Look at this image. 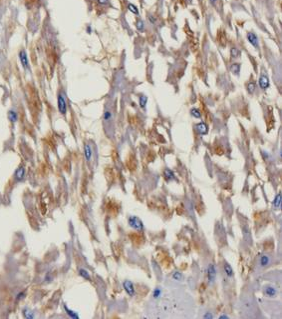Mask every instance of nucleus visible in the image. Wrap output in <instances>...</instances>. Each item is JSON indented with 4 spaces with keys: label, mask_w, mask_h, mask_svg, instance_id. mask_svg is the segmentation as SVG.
I'll return each instance as SVG.
<instances>
[{
    "label": "nucleus",
    "mask_w": 282,
    "mask_h": 319,
    "mask_svg": "<svg viewBox=\"0 0 282 319\" xmlns=\"http://www.w3.org/2000/svg\"><path fill=\"white\" fill-rule=\"evenodd\" d=\"M57 103H58V110L62 115H66L67 113V102L65 99V95L64 93H59L58 98H57Z\"/></svg>",
    "instance_id": "obj_1"
},
{
    "label": "nucleus",
    "mask_w": 282,
    "mask_h": 319,
    "mask_svg": "<svg viewBox=\"0 0 282 319\" xmlns=\"http://www.w3.org/2000/svg\"><path fill=\"white\" fill-rule=\"evenodd\" d=\"M128 222H129V225L131 226L132 228H134L135 230L142 231V230L144 229L143 222H142L138 217H136V216H131V217H129Z\"/></svg>",
    "instance_id": "obj_2"
},
{
    "label": "nucleus",
    "mask_w": 282,
    "mask_h": 319,
    "mask_svg": "<svg viewBox=\"0 0 282 319\" xmlns=\"http://www.w3.org/2000/svg\"><path fill=\"white\" fill-rule=\"evenodd\" d=\"M19 60H20V63H21L22 67H23L25 70H28V69L30 68L27 53H26V51L23 50V49L20 50V52H19Z\"/></svg>",
    "instance_id": "obj_3"
},
{
    "label": "nucleus",
    "mask_w": 282,
    "mask_h": 319,
    "mask_svg": "<svg viewBox=\"0 0 282 319\" xmlns=\"http://www.w3.org/2000/svg\"><path fill=\"white\" fill-rule=\"evenodd\" d=\"M207 275H208V281L210 284H213L215 280V276H217V270L213 264H209L208 268H207Z\"/></svg>",
    "instance_id": "obj_4"
},
{
    "label": "nucleus",
    "mask_w": 282,
    "mask_h": 319,
    "mask_svg": "<svg viewBox=\"0 0 282 319\" xmlns=\"http://www.w3.org/2000/svg\"><path fill=\"white\" fill-rule=\"evenodd\" d=\"M123 287H124L126 292H127L130 296H134V294H135V288H134V284L132 283L131 281L125 280L124 282H123Z\"/></svg>",
    "instance_id": "obj_5"
},
{
    "label": "nucleus",
    "mask_w": 282,
    "mask_h": 319,
    "mask_svg": "<svg viewBox=\"0 0 282 319\" xmlns=\"http://www.w3.org/2000/svg\"><path fill=\"white\" fill-rule=\"evenodd\" d=\"M247 40L249 41V43L253 47H255V48H258L259 47L258 38H257V36L253 32H248L247 33Z\"/></svg>",
    "instance_id": "obj_6"
},
{
    "label": "nucleus",
    "mask_w": 282,
    "mask_h": 319,
    "mask_svg": "<svg viewBox=\"0 0 282 319\" xmlns=\"http://www.w3.org/2000/svg\"><path fill=\"white\" fill-rule=\"evenodd\" d=\"M195 129H196V131L199 133L200 135H204L207 133V130H208V128H207V125L205 124L204 122H199L197 123L196 125H195Z\"/></svg>",
    "instance_id": "obj_7"
},
{
    "label": "nucleus",
    "mask_w": 282,
    "mask_h": 319,
    "mask_svg": "<svg viewBox=\"0 0 282 319\" xmlns=\"http://www.w3.org/2000/svg\"><path fill=\"white\" fill-rule=\"evenodd\" d=\"M259 86H260L261 89L265 90L267 89V88L269 87V80H268V77H267L266 75H261L260 78H259Z\"/></svg>",
    "instance_id": "obj_8"
},
{
    "label": "nucleus",
    "mask_w": 282,
    "mask_h": 319,
    "mask_svg": "<svg viewBox=\"0 0 282 319\" xmlns=\"http://www.w3.org/2000/svg\"><path fill=\"white\" fill-rule=\"evenodd\" d=\"M84 154H85L86 160H87V161H91L92 155H93V151H92V148L89 144H85V146H84Z\"/></svg>",
    "instance_id": "obj_9"
},
{
    "label": "nucleus",
    "mask_w": 282,
    "mask_h": 319,
    "mask_svg": "<svg viewBox=\"0 0 282 319\" xmlns=\"http://www.w3.org/2000/svg\"><path fill=\"white\" fill-rule=\"evenodd\" d=\"M264 293L266 294L268 297H274V296L276 295L277 291L274 287H272V286H266V287H264Z\"/></svg>",
    "instance_id": "obj_10"
},
{
    "label": "nucleus",
    "mask_w": 282,
    "mask_h": 319,
    "mask_svg": "<svg viewBox=\"0 0 282 319\" xmlns=\"http://www.w3.org/2000/svg\"><path fill=\"white\" fill-rule=\"evenodd\" d=\"M24 175H25V168H24V167H19L15 171V178H16V180H18V181L22 180V179H23V177H24Z\"/></svg>",
    "instance_id": "obj_11"
},
{
    "label": "nucleus",
    "mask_w": 282,
    "mask_h": 319,
    "mask_svg": "<svg viewBox=\"0 0 282 319\" xmlns=\"http://www.w3.org/2000/svg\"><path fill=\"white\" fill-rule=\"evenodd\" d=\"M8 119L10 120V122L15 123L18 120V114L15 110H9L8 111Z\"/></svg>",
    "instance_id": "obj_12"
},
{
    "label": "nucleus",
    "mask_w": 282,
    "mask_h": 319,
    "mask_svg": "<svg viewBox=\"0 0 282 319\" xmlns=\"http://www.w3.org/2000/svg\"><path fill=\"white\" fill-rule=\"evenodd\" d=\"M164 177H166V180L172 181V180H174V179H176V176H174V172H172L170 169H168V168H166V169H164Z\"/></svg>",
    "instance_id": "obj_13"
},
{
    "label": "nucleus",
    "mask_w": 282,
    "mask_h": 319,
    "mask_svg": "<svg viewBox=\"0 0 282 319\" xmlns=\"http://www.w3.org/2000/svg\"><path fill=\"white\" fill-rule=\"evenodd\" d=\"M64 309H65L66 313H67L68 315H69V316H70V317H71V318H76V319H78V318H79V315H78V313H77V312L73 311V310H71V309H69V308H68V307H67V306H66V305H64Z\"/></svg>",
    "instance_id": "obj_14"
},
{
    "label": "nucleus",
    "mask_w": 282,
    "mask_h": 319,
    "mask_svg": "<svg viewBox=\"0 0 282 319\" xmlns=\"http://www.w3.org/2000/svg\"><path fill=\"white\" fill-rule=\"evenodd\" d=\"M230 55H231V57L233 59H236L241 55V52H240L239 49L236 48V47H232L231 50H230Z\"/></svg>",
    "instance_id": "obj_15"
},
{
    "label": "nucleus",
    "mask_w": 282,
    "mask_h": 319,
    "mask_svg": "<svg viewBox=\"0 0 282 319\" xmlns=\"http://www.w3.org/2000/svg\"><path fill=\"white\" fill-rule=\"evenodd\" d=\"M269 262H270V259H269L268 256H266V255H262V256L260 257L259 263H260V265L262 267H264V266H266V265H268Z\"/></svg>",
    "instance_id": "obj_16"
},
{
    "label": "nucleus",
    "mask_w": 282,
    "mask_h": 319,
    "mask_svg": "<svg viewBox=\"0 0 282 319\" xmlns=\"http://www.w3.org/2000/svg\"><path fill=\"white\" fill-rule=\"evenodd\" d=\"M224 271H225L226 275H227L228 277L233 276V270H232L231 266H230L228 263H224Z\"/></svg>",
    "instance_id": "obj_17"
},
{
    "label": "nucleus",
    "mask_w": 282,
    "mask_h": 319,
    "mask_svg": "<svg viewBox=\"0 0 282 319\" xmlns=\"http://www.w3.org/2000/svg\"><path fill=\"white\" fill-rule=\"evenodd\" d=\"M230 71H231L233 74H235V75H238L239 72H240V64H238V63H234V64H232L231 67H230Z\"/></svg>",
    "instance_id": "obj_18"
},
{
    "label": "nucleus",
    "mask_w": 282,
    "mask_h": 319,
    "mask_svg": "<svg viewBox=\"0 0 282 319\" xmlns=\"http://www.w3.org/2000/svg\"><path fill=\"white\" fill-rule=\"evenodd\" d=\"M280 203H281V194L279 193V194H277L276 196H275V199L273 200L272 204L275 208H279V207H280Z\"/></svg>",
    "instance_id": "obj_19"
},
{
    "label": "nucleus",
    "mask_w": 282,
    "mask_h": 319,
    "mask_svg": "<svg viewBox=\"0 0 282 319\" xmlns=\"http://www.w3.org/2000/svg\"><path fill=\"white\" fill-rule=\"evenodd\" d=\"M79 274H80V276H82V277H83V278L87 279V280H90V279H91V277H90L89 272H88V271L86 270V269H84V268H81V269H80V270H79Z\"/></svg>",
    "instance_id": "obj_20"
},
{
    "label": "nucleus",
    "mask_w": 282,
    "mask_h": 319,
    "mask_svg": "<svg viewBox=\"0 0 282 319\" xmlns=\"http://www.w3.org/2000/svg\"><path fill=\"white\" fill-rule=\"evenodd\" d=\"M190 114H191V116H193L194 118H200V117H201L200 111H199L197 108H192V109H191V110H190Z\"/></svg>",
    "instance_id": "obj_21"
},
{
    "label": "nucleus",
    "mask_w": 282,
    "mask_h": 319,
    "mask_svg": "<svg viewBox=\"0 0 282 319\" xmlns=\"http://www.w3.org/2000/svg\"><path fill=\"white\" fill-rule=\"evenodd\" d=\"M23 315H24V317L28 318V319L34 318V314H33L32 312L30 311L29 309H28V308H24V309H23Z\"/></svg>",
    "instance_id": "obj_22"
},
{
    "label": "nucleus",
    "mask_w": 282,
    "mask_h": 319,
    "mask_svg": "<svg viewBox=\"0 0 282 319\" xmlns=\"http://www.w3.org/2000/svg\"><path fill=\"white\" fill-rule=\"evenodd\" d=\"M255 88H256V84L254 82H249L247 84V91L249 94H252L255 91Z\"/></svg>",
    "instance_id": "obj_23"
},
{
    "label": "nucleus",
    "mask_w": 282,
    "mask_h": 319,
    "mask_svg": "<svg viewBox=\"0 0 282 319\" xmlns=\"http://www.w3.org/2000/svg\"><path fill=\"white\" fill-rule=\"evenodd\" d=\"M112 119V112L110 110H105L104 112V121L105 122H109Z\"/></svg>",
    "instance_id": "obj_24"
},
{
    "label": "nucleus",
    "mask_w": 282,
    "mask_h": 319,
    "mask_svg": "<svg viewBox=\"0 0 282 319\" xmlns=\"http://www.w3.org/2000/svg\"><path fill=\"white\" fill-rule=\"evenodd\" d=\"M128 9H129L130 11L132 12V13L136 14V15H137V14H139V9H138V8L136 7V6L134 5V4H132V3H129V4H128Z\"/></svg>",
    "instance_id": "obj_25"
},
{
    "label": "nucleus",
    "mask_w": 282,
    "mask_h": 319,
    "mask_svg": "<svg viewBox=\"0 0 282 319\" xmlns=\"http://www.w3.org/2000/svg\"><path fill=\"white\" fill-rule=\"evenodd\" d=\"M147 101H148L147 96H145V95L140 96V106H141L142 108H145L146 104H147Z\"/></svg>",
    "instance_id": "obj_26"
},
{
    "label": "nucleus",
    "mask_w": 282,
    "mask_h": 319,
    "mask_svg": "<svg viewBox=\"0 0 282 319\" xmlns=\"http://www.w3.org/2000/svg\"><path fill=\"white\" fill-rule=\"evenodd\" d=\"M136 25H137V29L139 30V31H141V32L144 31V29H145V24H144L143 20H138Z\"/></svg>",
    "instance_id": "obj_27"
},
{
    "label": "nucleus",
    "mask_w": 282,
    "mask_h": 319,
    "mask_svg": "<svg viewBox=\"0 0 282 319\" xmlns=\"http://www.w3.org/2000/svg\"><path fill=\"white\" fill-rule=\"evenodd\" d=\"M172 278H174V280H182V274L180 272H174V274H172Z\"/></svg>",
    "instance_id": "obj_28"
},
{
    "label": "nucleus",
    "mask_w": 282,
    "mask_h": 319,
    "mask_svg": "<svg viewBox=\"0 0 282 319\" xmlns=\"http://www.w3.org/2000/svg\"><path fill=\"white\" fill-rule=\"evenodd\" d=\"M160 295H162V290H160V288H156V289L154 290L153 296H154V297H155V298H158Z\"/></svg>",
    "instance_id": "obj_29"
},
{
    "label": "nucleus",
    "mask_w": 282,
    "mask_h": 319,
    "mask_svg": "<svg viewBox=\"0 0 282 319\" xmlns=\"http://www.w3.org/2000/svg\"><path fill=\"white\" fill-rule=\"evenodd\" d=\"M149 20H150V22H151L152 24H155L156 23V18L154 17L153 15H150L149 16Z\"/></svg>",
    "instance_id": "obj_30"
},
{
    "label": "nucleus",
    "mask_w": 282,
    "mask_h": 319,
    "mask_svg": "<svg viewBox=\"0 0 282 319\" xmlns=\"http://www.w3.org/2000/svg\"><path fill=\"white\" fill-rule=\"evenodd\" d=\"M99 3L102 4V5H104V4H107L109 2V0H98Z\"/></svg>",
    "instance_id": "obj_31"
},
{
    "label": "nucleus",
    "mask_w": 282,
    "mask_h": 319,
    "mask_svg": "<svg viewBox=\"0 0 282 319\" xmlns=\"http://www.w3.org/2000/svg\"><path fill=\"white\" fill-rule=\"evenodd\" d=\"M262 155H263V158H264V159H268V157H269L268 153H266V152H262Z\"/></svg>",
    "instance_id": "obj_32"
},
{
    "label": "nucleus",
    "mask_w": 282,
    "mask_h": 319,
    "mask_svg": "<svg viewBox=\"0 0 282 319\" xmlns=\"http://www.w3.org/2000/svg\"><path fill=\"white\" fill-rule=\"evenodd\" d=\"M24 295H25V292H22V293H19V294H18L17 299H20V298H23V297H24Z\"/></svg>",
    "instance_id": "obj_33"
},
{
    "label": "nucleus",
    "mask_w": 282,
    "mask_h": 319,
    "mask_svg": "<svg viewBox=\"0 0 282 319\" xmlns=\"http://www.w3.org/2000/svg\"><path fill=\"white\" fill-rule=\"evenodd\" d=\"M204 318H213V315H211V314L208 312V313H206V314H205V315H204Z\"/></svg>",
    "instance_id": "obj_34"
},
{
    "label": "nucleus",
    "mask_w": 282,
    "mask_h": 319,
    "mask_svg": "<svg viewBox=\"0 0 282 319\" xmlns=\"http://www.w3.org/2000/svg\"><path fill=\"white\" fill-rule=\"evenodd\" d=\"M209 2H210L211 4H213V5H215V4L217 2V0H209Z\"/></svg>",
    "instance_id": "obj_35"
},
{
    "label": "nucleus",
    "mask_w": 282,
    "mask_h": 319,
    "mask_svg": "<svg viewBox=\"0 0 282 319\" xmlns=\"http://www.w3.org/2000/svg\"><path fill=\"white\" fill-rule=\"evenodd\" d=\"M220 318H228V316H226V315H222V316H220Z\"/></svg>",
    "instance_id": "obj_36"
},
{
    "label": "nucleus",
    "mask_w": 282,
    "mask_h": 319,
    "mask_svg": "<svg viewBox=\"0 0 282 319\" xmlns=\"http://www.w3.org/2000/svg\"><path fill=\"white\" fill-rule=\"evenodd\" d=\"M88 32H89V33H91V28L90 27H88V30H87Z\"/></svg>",
    "instance_id": "obj_37"
}]
</instances>
